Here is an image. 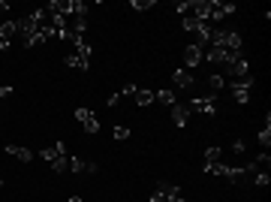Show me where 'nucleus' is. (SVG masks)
Wrapping results in <instances>:
<instances>
[{"instance_id":"f257e3e1","label":"nucleus","mask_w":271,"mask_h":202,"mask_svg":"<svg viewBox=\"0 0 271 202\" xmlns=\"http://www.w3.org/2000/svg\"><path fill=\"white\" fill-rule=\"evenodd\" d=\"M40 157L46 160V163L52 166V172H57V175H63V172L69 169V154H66V142H54L52 148H43V151H40Z\"/></svg>"},{"instance_id":"f03ea898","label":"nucleus","mask_w":271,"mask_h":202,"mask_svg":"<svg viewBox=\"0 0 271 202\" xmlns=\"http://www.w3.org/2000/svg\"><path fill=\"white\" fill-rule=\"evenodd\" d=\"M208 46H217L226 52H241V33L238 30H214Z\"/></svg>"},{"instance_id":"7ed1b4c3","label":"nucleus","mask_w":271,"mask_h":202,"mask_svg":"<svg viewBox=\"0 0 271 202\" xmlns=\"http://www.w3.org/2000/svg\"><path fill=\"white\" fill-rule=\"evenodd\" d=\"M253 75H244V78H235V82H229V88H232V97H235V103L238 106H247L250 103V91H253Z\"/></svg>"},{"instance_id":"20e7f679","label":"nucleus","mask_w":271,"mask_h":202,"mask_svg":"<svg viewBox=\"0 0 271 202\" xmlns=\"http://www.w3.org/2000/svg\"><path fill=\"white\" fill-rule=\"evenodd\" d=\"M187 109H190V115L193 112H199V115H217V100L214 97H193L187 103Z\"/></svg>"},{"instance_id":"39448f33","label":"nucleus","mask_w":271,"mask_h":202,"mask_svg":"<svg viewBox=\"0 0 271 202\" xmlns=\"http://www.w3.org/2000/svg\"><path fill=\"white\" fill-rule=\"evenodd\" d=\"M75 121L85 127V133H97L100 130V118H97V112H91V109H75Z\"/></svg>"},{"instance_id":"423d86ee","label":"nucleus","mask_w":271,"mask_h":202,"mask_svg":"<svg viewBox=\"0 0 271 202\" xmlns=\"http://www.w3.org/2000/svg\"><path fill=\"white\" fill-rule=\"evenodd\" d=\"M181 196V190L175 187V184H157V187H154V193H151V202H175Z\"/></svg>"},{"instance_id":"0eeeda50","label":"nucleus","mask_w":271,"mask_h":202,"mask_svg":"<svg viewBox=\"0 0 271 202\" xmlns=\"http://www.w3.org/2000/svg\"><path fill=\"white\" fill-rule=\"evenodd\" d=\"M69 169H72L75 175H94V172H97V163H94V160L79 157V154H72V157H69Z\"/></svg>"},{"instance_id":"6e6552de","label":"nucleus","mask_w":271,"mask_h":202,"mask_svg":"<svg viewBox=\"0 0 271 202\" xmlns=\"http://www.w3.org/2000/svg\"><path fill=\"white\" fill-rule=\"evenodd\" d=\"M124 97H133L136 106H151L154 100H157V97H154V91H145V88H136V85H127L124 88Z\"/></svg>"},{"instance_id":"1a4fd4ad","label":"nucleus","mask_w":271,"mask_h":202,"mask_svg":"<svg viewBox=\"0 0 271 202\" xmlns=\"http://www.w3.org/2000/svg\"><path fill=\"white\" fill-rule=\"evenodd\" d=\"M202 61H205V52H202V46H199V43H193V46H187V49H184V64H187V69L199 67Z\"/></svg>"},{"instance_id":"9d476101","label":"nucleus","mask_w":271,"mask_h":202,"mask_svg":"<svg viewBox=\"0 0 271 202\" xmlns=\"http://www.w3.org/2000/svg\"><path fill=\"white\" fill-rule=\"evenodd\" d=\"M15 33H18V21H3V24H0V49H3V52H9Z\"/></svg>"},{"instance_id":"9b49d317","label":"nucleus","mask_w":271,"mask_h":202,"mask_svg":"<svg viewBox=\"0 0 271 202\" xmlns=\"http://www.w3.org/2000/svg\"><path fill=\"white\" fill-rule=\"evenodd\" d=\"M223 69H226V72H223V78H226V75H232V78H244V75H250V64H247L244 58H238V61L226 64Z\"/></svg>"},{"instance_id":"f8f14e48","label":"nucleus","mask_w":271,"mask_h":202,"mask_svg":"<svg viewBox=\"0 0 271 202\" xmlns=\"http://www.w3.org/2000/svg\"><path fill=\"white\" fill-rule=\"evenodd\" d=\"M232 12H235V3H217V0H211V15H208V21L214 24V21L232 15Z\"/></svg>"},{"instance_id":"ddd939ff","label":"nucleus","mask_w":271,"mask_h":202,"mask_svg":"<svg viewBox=\"0 0 271 202\" xmlns=\"http://www.w3.org/2000/svg\"><path fill=\"white\" fill-rule=\"evenodd\" d=\"M172 82H175V88H190L193 82H196V75H193V69L181 67V69H175V75H172Z\"/></svg>"},{"instance_id":"4468645a","label":"nucleus","mask_w":271,"mask_h":202,"mask_svg":"<svg viewBox=\"0 0 271 202\" xmlns=\"http://www.w3.org/2000/svg\"><path fill=\"white\" fill-rule=\"evenodd\" d=\"M63 64L72 67V69H88V55H82V52H69V55L63 58Z\"/></svg>"},{"instance_id":"2eb2a0df","label":"nucleus","mask_w":271,"mask_h":202,"mask_svg":"<svg viewBox=\"0 0 271 202\" xmlns=\"http://www.w3.org/2000/svg\"><path fill=\"white\" fill-rule=\"evenodd\" d=\"M187 118H190L187 103H184V106H181V103H175V106H172V124H175V127H184V124H187Z\"/></svg>"},{"instance_id":"dca6fc26","label":"nucleus","mask_w":271,"mask_h":202,"mask_svg":"<svg viewBox=\"0 0 271 202\" xmlns=\"http://www.w3.org/2000/svg\"><path fill=\"white\" fill-rule=\"evenodd\" d=\"M3 151L12 154V157H18V160H24V163H30V160H33V151H27V148H21V145H6Z\"/></svg>"},{"instance_id":"f3484780","label":"nucleus","mask_w":271,"mask_h":202,"mask_svg":"<svg viewBox=\"0 0 271 202\" xmlns=\"http://www.w3.org/2000/svg\"><path fill=\"white\" fill-rule=\"evenodd\" d=\"M259 145L268 151V145H271V115H265V130H259Z\"/></svg>"},{"instance_id":"a211bd4d","label":"nucleus","mask_w":271,"mask_h":202,"mask_svg":"<svg viewBox=\"0 0 271 202\" xmlns=\"http://www.w3.org/2000/svg\"><path fill=\"white\" fill-rule=\"evenodd\" d=\"M154 97H157L160 103H166V106H175V103H178V97H175V91H169V88H163V91H157V94H154Z\"/></svg>"},{"instance_id":"6ab92c4d","label":"nucleus","mask_w":271,"mask_h":202,"mask_svg":"<svg viewBox=\"0 0 271 202\" xmlns=\"http://www.w3.org/2000/svg\"><path fill=\"white\" fill-rule=\"evenodd\" d=\"M223 85H226V78H223L220 72H214V75H208V88H211V91H220Z\"/></svg>"},{"instance_id":"aec40b11","label":"nucleus","mask_w":271,"mask_h":202,"mask_svg":"<svg viewBox=\"0 0 271 202\" xmlns=\"http://www.w3.org/2000/svg\"><path fill=\"white\" fill-rule=\"evenodd\" d=\"M130 6L139 9V12H145V9H154V0H130Z\"/></svg>"},{"instance_id":"412c9836","label":"nucleus","mask_w":271,"mask_h":202,"mask_svg":"<svg viewBox=\"0 0 271 202\" xmlns=\"http://www.w3.org/2000/svg\"><path fill=\"white\" fill-rule=\"evenodd\" d=\"M220 160V148H208L205 151V163H217Z\"/></svg>"},{"instance_id":"4be33fe9","label":"nucleus","mask_w":271,"mask_h":202,"mask_svg":"<svg viewBox=\"0 0 271 202\" xmlns=\"http://www.w3.org/2000/svg\"><path fill=\"white\" fill-rule=\"evenodd\" d=\"M114 139H118V142H121V139H130V130L118 124V127H114Z\"/></svg>"},{"instance_id":"5701e85b","label":"nucleus","mask_w":271,"mask_h":202,"mask_svg":"<svg viewBox=\"0 0 271 202\" xmlns=\"http://www.w3.org/2000/svg\"><path fill=\"white\" fill-rule=\"evenodd\" d=\"M9 94H12V88H9V85H0V100H6Z\"/></svg>"},{"instance_id":"b1692460","label":"nucleus","mask_w":271,"mask_h":202,"mask_svg":"<svg viewBox=\"0 0 271 202\" xmlns=\"http://www.w3.org/2000/svg\"><path fill=\"white\" fill-rule=\"evenodd\" d=\"M118 103H121V94H111V97H108V106H111V109L118 106Z\"/></svg>"},{"instance_id":"393cba45","label":"nucleus","mask_w":271,"mask_h":202,"mask_svg":"<svg viewBox=\"0 0 271 202\" xmlns=\"http://www.w3.org/2000/svg\"><path fill=\"white\" fill-rule=\"evenodd\" d=\"M232 151H238V154H241V151H244V142H241V139H235V142H232Z\"/></svg>"},{"instance_id":"a878e982","label":"nucleus","mask_w":271,"mask_h":202,"mask_svg":"<svg viewBox=\"0 0 271 202\" xmlns=\"http://www.w3.org/2000/svg\"><path fill=\"white\" fill-rule=\"evenodd\" d=\"M9 9V3H6V0H0V12H6Z\"/></svg>"},{"instance_id":"bb28decb","label":"nucleus","mask_w":271,"mask_h":202,"mask_svg":"<svg viewBox=\"0 0 271 202\" xmlns=\"http://www.w3.org/2000/svg\"><path fill=\"white\" fill-rule=\"evenodd\" d=\"M66 202H85V199H82V196H69Z\"/></svg>"},{"instance_id":"cd10ccee","label":"nucleus","mask_w":271,"mask_h":202,"mask_svg":"<svg viewBox=\"0 0 271 202\" xmlns=\"http://www.w3.org/2000/svg\"><path fill=\"white\" fill-rule=\"evenodd\" d=\"M175 202H187V199H184V196H178V199H175Z\"/></svg>"},{"instance_id":"c85d7f7f","label":"nucleus","mask_w":271,"mask_h":202,"mask_svg":"<svg viewBox=\"0 0 271 202\" xmlns=\"http://www.w3.org/2000/svg\"><path fill=\"white\" fill-rule=\"evenodd\" d=\"M0 187H3V181H0Z\"/></svg>"}]
</instances>
